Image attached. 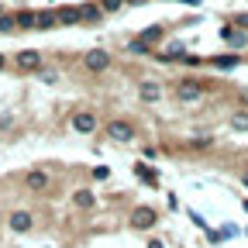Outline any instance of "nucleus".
<instances>
[{"instance_id": "cd10ccee", "label": "nucleus", "mask_w": 248, "mask_h": 248, "mask_svg": "<svg viewBox=\"0 0 248 248\" xmlns=\"http://www.w3.org/2000/svg\"><path fill=\"white\" fill-rule=\"evenodd\" d=\"M183 4H190V7H197V4H200V0H183Z\"/></svg>"}, {"instance_id": "9d476101", "label": "nucleus", "mask_w": 248, "mask_h": 248, "mask_svg": "<svg viewBox=\"0 0 248 248\" xmlns=\"http://www.w3.org/2000/svg\"><path fill=\"white\" fill-rule=\"evenodd\" d=\"M7 224H11V231L24 234V231H31V224H35V217H31L28 210H14V214L7 217Z\"/></svg>"}, {"instance_id": "ddd939ff", "label": "nucleus", "mask_w": 248, "mask_h": 248, "mask_svg": "<svg viewBox=\"0 0 248 248\" xmlns=\"http://www.w3.org/2000/svg\"><path fill=\"white\" fill-rule=\"evenodd\" d=\"M73 207L93 210V207H97V193H93V190H76V193H73Z\"/></svg>"}, {"instance_id": "20e7f679", "label": "nucleus", "mask_w": 248, "mask_h": 248, "mask_svg": "<svg viewBox=\"0 0 248 248\" xmlns=\"http://www.w3.org/2000/svg\"><path fill=\"white\" fill-rule=\"evenodd\" d=\"M69 124H73L76 135H93V131L100 128V121H97V114H93V110H73Z\"/></svg>"}, {"instance_id": "2eb2a0df", "label": "nucleus", "mask_w": 248, "mask_h": 248, "mask_svg": "<svg viewBox=\"0 0 248 248\" xmlns=\"http://www.w3.org/2000/svg\"><path fill=\"white\" fill-rule=\"evenodd\" d=\"M135 176H138L141 183H148V186H159V172H155L148 162H138V166H135Z\"/></svg>"}, {"instance_id": "a878e982", "label": "nucleus", "mask_w": 248, "mask_h": 248, "mask_svg": "<svg viewBox=\"0 0 248 248\" xmlns=\"http://www.w3.org/2000/svg\"><path fill=\"white\" fill-rule=\"evenodd\" d=\"M38 79H42V83H55V73H45V69H38Z\"/></svg>"}, {"instance_id": "39448f33", "label": "nucleus", "mask_w": 248, "mask_h": 248, "mask_svg": "<svg viewBox=\"0 0 248 248\" xmlns=\"http://www.w3.org/2000/svg\"><path fill=\"white\" fill-rule=\"evenodd\" d=\"M128 221H131V228H135V231H152V228H155V221H159V214H155V207H135Z\"/></svg>"}, {"instance_id": "f3484780", "label": "nucleus", "mask_w": 248, "mask_h": 248, "mask_svg": "<svg viewBox=\"0 0 248 248\" xmlns=\"http://www.w3.org/2000/svg\"><path fill=\"white\" fill-rule=\"evenodd\" d=\"M228 124H231V131H241V135H248V110H234V114L228 117Z\"/></svg>"}, {"instance_id": "dca6fc26", "label": "nucleus", "mask_w": 248, "mask_h": 248, "mask_svg": "<svg viewBox=\"0 0 248 248\" xmlns=\"http://www.w3.org/2000/svg\"><path fill=\"white\" fill-rule=\"evenodd\" d=\"M210 66L214 69H234V66H241V55H214Z\"/></svg>"}, {"instance_id": "0eeeda50", "label": "nucleus", "mask_w": 248, "mask_h": 248, "mask_svg": "<svg viewBox=\"0 0 248 248\" xmlns=\"http://www.w3.org/2000/svg\"><path fill=\"white\" fill-rule=\"evenodd\" d=\"M48 183H52V176H48L45 169H31V172H24V190H31V193L48 190Z\"/></svg>"}, {"instance_id": "f8f14e48", "label": "nucleus", "mask_w": 248, "mask_h": 248, "mask_svg": "<svg viewBox=\"0 0 248 248\" xmlns=\"http://www.w3.org/2000/svg\"><path fill=\"white\" fill-rule=\"evenodd\" d=\"M52 28H59L55 11H35V31H52Z\"/></svg>"}, {"instance_id": "4be33fe9", "label": "nucleus", "mask_w": 248, "mask_h": 248, "mask_svg": "<svg viewBox=\"0 0 248 248\" xmlns=\"http://www.w3.org/2000/svg\"><path fill=\"white\" fill-rule=\"evenodd\" d=\"M128 52H135V55H152V48H148L145 42H138V38H131V42H128Z\"/></svg>"}, {"instance_id": "f257e3e1", "label": "nucleus", "mask_w": 248, "mask_h": 248, "mask_svg": "<svg viewBox=\"0 0 248 248\" xmlns=\"http://www.w3.org/2000/svg\"><path fill=\"white\" fill-rule=\"evenodd\" d=\"M104 138L128 145V141L138 138V128H135V121H128V117H110V121L104 124Z\"/></svg>"}, {"instance_id": "b1692460", "label": "nucleus", "mask_w": 248, "mask_h": 248, "mask_svg": "<svg viewBox=\"0 0 248 248\" xmlns=\"http://www.w3.org/2000/svg\"><path fill=\"white\" fill-rule=\"evenodd\" d=\"M228 24H234V28H241V31H248V14H234Z\"/></svg>"}, {"instance_id": "423d86ee", "label": "nucleus", "mask_w": 248, "mask_h": 248, "mask_svg": "<svg viewBox=\"0 0 248 248\" xmlns=\"http://www.w3.org/2000/svg\"><path fill=\"white\" fill-rule=\"evenodd\" d=\"M162 97H166V90H162L159 79H141L138 83V100L141 104H159Z\"/></svg>"}, {"instance_id": "9b49d317", "label": "nucleus", "mask_w": 248, "mask_h": 248, "mask_svg": "<svg viewBox=\"0 0 248 248\" xmlns=\"http://www.w3.org/2000/svg\"><path fill=\"white\" fill-rule=\"evenodd\" d=\"M162 38H166V24H148L141 35H138V42H145L148 48H152V45H159Z\"/></svg>"}, {"instance_id": "393cba45", "label": "nucleus", "mask_w": 248, "mask_h": 248, "mask_svg": "<svg viewBox=\"0 0 248 248\" xmlns=\"http://www.w3.org/2000/svg\"><path fill=\"white\" fill-rule=\"evenodd\" d=\"M93 179H110V169L107 166H93Z\"/></svg>"}, {"instance_id": "1a4fd4ad", "label": "nucleus", "mask_w": 248, "mask_h": 248, "mask_svg": "<svg viewBox=\"0 0 248 248\" xmlns=\"http://www.w3.org/2000/svg\"><path fill=\"white\" fill-rule=\"evenodd\" d=\"M17 69L21 73H38L42 69V52H35V48L17 52Z\"/></svg>"}, {"instance_id": "5701e85b", "label": "nucleus", "mask_w": 248, "mask_h": 248, "mask_svg": "<svg viewBox=\"0 0 248 248\" xmlns=\"http://www.w3.org/2000/svg\"><path fill=\"white\" fill-rule=\"evenodd\" d=\"M121 4H124V0H100V11L110 14V11H121Z\"/></svg>"}, {"instance_id": "aec40b11", "label": "nucleus", "mask_w": 248, "mask_h": 248, "mask_svg": "<svg viewBox=\"0 0 248 248\" xmlns=\"http://www.w3.org/2000/svg\"><path fill=\"white\" fill-rule=\"evenodd\" d=\"M17 28L21 31H35V11H17Z\"/></svg>"}, {"instance_id": "a211bd4d", "label": "nucleus", "mask_w": 248, "mask_h": 248, "mask_svg": "<svg viewBox=\"0 0 248 248\" xmlns=\"http://www.w3.org/2000/svg\"><path fill=\"white\" fill-rule=\"evenodd\" d=\"M55 17H59V24H79V7H59Z\"/></svg>"}, {"instance_id": "c756f323", "label": "nucleus", "mask_w": 248, "mask_h": 248, "mask_svg": "<svg viewBox=\"0 0 248 248\" xmlns=\"http://www.w3.org/2000/svg\"><path fill=\"white\" fill-rule=\"evenodd\" d=\"M4 62H7V59H4V55H0V69H4Z\"/></svg>"}, {"instance_id": "bb28decb", "label": "nucleus", "mask_w": 248, "mask_h": 248, "mask_svg": "<svg viewBox=\"0 0 248 248\" xmlns=\"http://www.w3.org/2000/svg\"><path fill=\"white\" fill-rule=\"evenodd\" d=\"M145 248H166V241H162V238H152V241H148Z\"/></svg>"}, {"instance_id": "c85d7f7f", "label": "nucleus", "mask_w": 248, "mask_h": 248, "mask_svg": "<svg viewBox=\"0 0 248 248\" xmlns=\"http://www.w3.org/2000/svg\"><path fill=\"white\" fill-rule=\"evenodd\" d=\"M241 183H245V190H248V172H245V176H241Z\"/></svg>"}, {"instance_id": "4468645a", "label": "nucleus", "mask_w": 248, "mask_h": 248, "mask_svg": "<svg viewBox=\"0 0 248 248\" xmlns=\"http://www.w3.org/2000/svg\"><path fill=\"white\" fill-rule=\"evenodd\" d=\"M79 21H86V24H97V21H104L100 4H83V7H79Z\"/></svg>"}, {"instance_id": "6e6552de", "label": "nucleus", "mask_w": 248, "mask_h": 248, "mask_svg": "<svg viewBox=\"0 0 248 248\" xmlns=\"http://www.w3.org/2000/svg\"><path fill=\"white\" fill-rule=\"evenodd\" d=\"M221 42L231 45V48H245V45H248V31H241V28H234V24H224V28H221Z\"/></svg>"}, {"instance_id": "7ed1b4c3", "label": "nucleus", "mask_w": 248, "mask_h": 248, "mask_svg": "<svg viewBox=\"0 0 248 248\" xmlns=\"http://www.w3.org/2000/svg\"><path fill=\"white\" fill-rule=\"evenodd\" d=\"M110 66H114V55L104 52V48H90V52L83 55V69H86V73H107Z\"/></svg>"}, {"instance_id": "6ab92c4d", "label": "nucleus", "mask_w": 248, "mask_h": 248, "mask_svg": "<svg viewBox=\"0 0 248 248\" xmlns=\"http://www.w3.org/2000/svg\"><path fill=\"white\" fill-rule=\"evenodd\" d=\"M11 31H17V14H4V11H0V35H11Z\"/></svg>"}, {"instance_id": "412c9836", "label": "nucleus", "mask_w": 248, "mask_h": 248, "mask_svg": "<svg viewBox=\"0 0 248 248\" xmlns=\"http://www.w3.org/2000/svg\"><path fill=\"white\" fill-rule=\"evenodd\" d=\"M190 148H193V152H207V148H214V138H210V135H200V138H190Z\"/></svg>"}, {"instance_id": "f03ea898", "label": "nucleus", "mask_w": 248, "mask_h": 248, "mask_svg": "<svg viewBox=\"0 0 248 248\" xmlns=\"http://www.w3.org/2000/svg\"><path fill=\"white\" fill-rule=\"evenodd\" d=\"M172 93H176V100H179V104H197V100H203L207 83H203V79H193V76H186V79L176 83Z\"/></svg>"}]
</instances>
